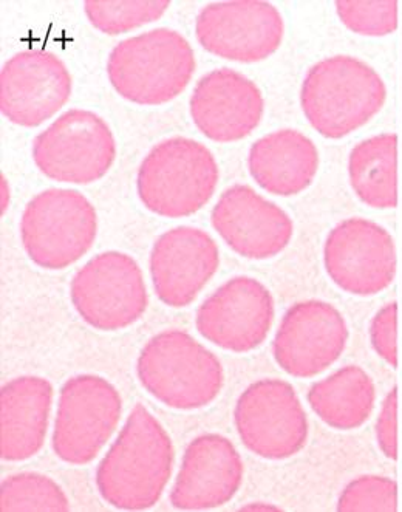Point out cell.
Wrapping results in <instances>:
<instances>
[{
	"mask_svg": "<svg viewBox=\"0 0 402 512\" xmlns=\"http://www.w3.org/2000/svg\"><path fill=\"white\" fill-rule=\"evenodd\" d=\"M172 468L171 437L146 407L137 404L96 469V486L113 508L141 511L157 505Z\"/></svg>",
	"mask_w": 402,
	"mask_h": 512,
	"instance_id": "obj_1",
	"label": "cell"
},
{
	"mask_svg": "<svg viewBox=\"0 0 402 512\" xmlns=\"http://www.w3.org/2000/svg\"><path fill=\"white\" fill-rule=\"evenodd\" d=\"M384 79L355 56L322 59L308 70L300 106L310 126L328 140H341L362 129L387 103Z\"/></svg>",
	"mask_w": 402,
	"mask_h": 512,
	"instance_id": "obj_2",
	"label": "cell"
},
{
	"mask_svg": "<svg viewBox=\"0 0 402 512\" xmlns=\"http://www.w3.org/2000/svg\"><path fill=\"white\" fill-rule=\"evenodd\" d=\"M194 72L191 44L171 28H155L124 39L107 61V76L115 92L141 106H161L177 98Z\"/></svg>",
	"mask_w": 402,
	"mask_h": 512,
	"instance_id": "obj_3",
	"label": "cell"
},
{
	"mask_svg": "<svg viewBox=\"0 0 402 512\" xmlns=\"http://www.w3.org/2000/svg\"><path fill=\"white\" fill-rule=\"evenodd\" d=\"M141 386L164 406L195 410L220 395L225 372L219 358L181 330L150 339L137 361Z\"/></svg>",
	"mask_w": 402,
	"mask_h": 512,
	"instance_id": "obj_4",
	"label": "cell"
},
{
	"mask_svg": "<svg viewBox=\"0 0 402 512\" xmlns=\"http://www.w3.org/2000/svg\"><path fill=\"white\" fill-rule=\"evenodd\" d=\"M219 185V164L205 144L192 138L161 141L138 171L141 203L167 219L189 217L208 205Z\"/></svg>",
	"mask_w": 402,
	"mask_h": 512,
	"instance_id": "obj_5",
	"label": "cell"
},
{
	"mask_svg": "<svg viewBox=\"0 0 402 512\" xmlns=\"http://www.w3.org/2000/svg\"><path fill=\"white\" fill-rule=\"evenodd\" d=\"M98 217L81 192L52 188L31 198L22 212L25 253L44 270L61 271L86 256L95 243Z\"/></svg>",
	"mask_w": 402,
	"mask_h": 512,
	"instance_id": "obj_6",
	"label": "cell"
},
{
	"mask_svg": "<svg viewBox=\"0 0 402 512\" xmlns=\"http://www.w3.org/2000/svg\"><path fill=\"white\" fill-rule=\"evenodd\" d=\"M31 154L45 177L90 185L101 180L115 163L116 140L99 115L73 109L35 138Z\"/></svg>",
	"mask_w": 402,
	"mask_h": 512,
	"instance_id": "obj_7",
	"label": "cell"
},
{
	"mask_svg": "<svg viewBox=\"0 0 402 512\" xmlns=\"http://www.w3.org/2000/svg\"><path fill=\"white\" fill-rule=\"evenodd\" d=\"M72 304L82 321L101 332H118L146 313L144 276L138 263L124 253L98 254L73 276Z\"/></svg>",
	"mask_w": 402,
	"mask_h": 512,
	"instance_id": "obj_8",
	"label": "cell"
},
{
	"mask_svg": "<svg viewBox=\"0 0 402 512\" xmlns=\"http://www.w3.org/2000/svg\"><path fill=\"white\" fill-rule=\"evenodd\" d=\"M234 423L249 452L273 461L299 454L310 431L299 395L282 379H260L243 390Z\"/></svg>",
	"mask_w": 402,
	"mask_h": 512,
	"instance_id": "obj_9",
	"label": "cell"
},
{
	"mask_svg": "<svg viewBox=\"0 0 402 512\" xmlns=\"http://www.w3.org/2000/svg\"><path fill=\"white\" fill-rule=\"evenodd\" d=\"M120 392L96 375L70 378L59 393L53 451L69 465H89L120 423Z\"/></svg>",
	"mask_w": 402,
	"mask_h": 512,
	"instance_id": "obj_10",
	"label": "cell"
},
{
	"mask_svg": "<svg viewBox=\"0 0 402 512\" xmlns=\"http://www.w3.org/2000/svg\"><path fill=\"white\" fill-rule=\"evenodd\" d=\"M324 265L328 277L345 293L375 296L390 288L395 280V240L387 229L372 220H342L325 240Z\"/></svg>",
	"mask_w": 402,
	"mask_h": 512,
	"instance_id": "obj_11",
	"label": "cell"
},
{
	"mask_svg": "<svg viewBox=\"0 0 402 512\" xmlns=\"http://www.w3.org/2000/svg\"><path fill=\"white\" fill-rule=\"evenodd\" d=\"M195 36L212 55L226 61L254 64L279 50L285 36V22L270 2H215L198 14Z\"/></svg>",
	"mask_w": 402,
	"mask_h": 512,
	"instance_id": "obj_12",
	"label": "cell"
},
{
	"mask_svg": "<svg viewBox=\"0 0 402 512\" xmlns=\"http://www.w3.org/2000/svg\"><path fill=\"white\" fill-rule=\"evenodd\" d=\"M276 318L273 294L257 279L237 276L198 307V333L220 349L248 353L266 341Z\"/></svg>",
	"mask_w": 402,
	"mask_h": 512,
	"instance_id": "obj_13",
	"label": "cell"
},
{
	"mask_svg": "<svg viewBox=\"0 0 402 512\" xmlns=\"http://www.w3.org/2000/svg\"><path fill=\"white\" fill-rule=\"evenodd\" d=\"M348 327L341 311L324 301H302L288 308L277 328L273 355L294 378H314L344 353Z\"/></svg>",
	"mask_w": 402,
	"mask_h": 512,
	"instance_id": "obj_14",
	"label": "cell"
},
{
	"mask_svg": "<svg viewBox=\"0 0 402 512\" xmlns=\"http://www.w3.org/2000/svg\"><path fill=\"white\" fill-rule=\"evenodd\" d=\"M70 95L72 75L55 53H18L0 73V109L18 126H41L69 103Z\"/></svg>",
	"mask_w": 402,
	"mask_h": 512,
	"instance_id": "obj_15",
	"label": "cell"
},
{
	"mask_svg": "<svg viewBox=\"0 0 402 512\" xmlns=\"http://www.w3.org/2000/svg\"><path fill=\"white\" fill-rule=\"evenodd\" d=\"M211 223L234 253L249 260L279 256L294 234L287 212L246 185L231 186L220 195Z\"/></svg>",
	"mask_w": 402,
	"mask_h": 512,
	"instance_id": "obj_16",
	"label": "cell"
},
{
	"mask_svg": "<svg viewBox=\"0 0 402 512\" xmlns=\"http://www.w3.org/2000/svg\"><path fill=\"white\" fill-rule=\"evenodd\" d=\"M149 265L158 299L167 307H188L219 270V246L203 229L178 226L158 237Z\"/></svg>",
	"mask_w": 402,
	"mask_h": 512,
	"instance_id": "obj_17",
	"label": "cell"
},
{
	"mask_svg": "<svg viewBox=\"0 0 402 512\" xmlns=\"http://www.w3.org/2000/svg\"><path fill=\"white\" fill-rule=\"evenodd\" d=\"M191 117L201 134L215 143H236L262 123L265 98L254 81L232 69L203 76L191 96Z\"/></svg>",
	"mask_w": 402,
	"mask_h": 512,
	"instance_id": "obj_18",
	"label": "cell"
},
{
	"mask_svg": "<svg viewBox=\"0 0 402 512\" xmlns=\"http://www.w3.org/2000/svg\"><path fill=\"white\" fill-rule=\"evenodd\" d=\"M243 482V461L236 446L217 434L194 438L184 451L171 492L174 508H220L236 497Z\"/></svg>",
	"mask_w": 402,
	"mask_h": 512,
	"instance_id": "obj_19",
	"label": "cell"
},
{
	"mask_svg": "<svg viewBox=\"0 0 402 512\" xmlns=\"http://www.w3.org/2000/svg\"><path fill=\"white\" fill-rule=\"evenodd\" d=\"M53 406V386L39 376H21L0 393V452L25 461L41 452Z\"/></svg>",
	"mask_w": 402,
	"mask_h": 512,
	"instance_id": "obj_20",
	"label": "cell"
},
{
	"mask_svg": "<svg viewBox=\"0 0 402 512\" xmlns=\"http://www.w3.org/2000/svg\"><path fill=\"white\" fill-rule=\"evenodd\" d=\"M249 174L257 186L277 197H294L310 188L319 169V151L299 130L280 129L249 149Z\"/></svg>",
	"mask_w": 402,
	"mask_h": 512,
	"instance_id": "obj_21",
	"label": "cell"
},
{
	"mask_svg": "<svg viewBox=\"0 0 402 512\" xmlns=\"http://www.w3.org/2000/svg\"><path fill=\"white\" fill-rule=\"evenodd\" d=\"M308 404L319 420L336 431H355L372 417L376 386L362 367L345 366L308 390Z\"/></svg>",
	"mask_w": 402,
	"mask_h": 512,
	"instance_id": "obj_22",
	"label": "cell"
},
{
	"mask_svg": "<svg viewBox=\"0 0 402 512\" xmlns=\"http://www.w3.org/2000/svg\"><path fill=\"white\" fill-rule=\"evenodd\" d=\"M348 178L356 197L368 208L389 211L398 206V135L362 140L348 158Z\"/></svg>",
	"mask_w": 402,
	"mask_h": 512,
	"instance_id": "obj_23",
	"label": "cell"
},
{
	"mask_svg": "<svg viewBox=\"0 0 402 512\" xmlns=\"http://www.w3.org/2000/svg\"><path fill=\"white\" fill-rule=\"evenodd\" d=\"M0 508L11 511L67 512L70 502L58 483L38 472H19L2 483Z\"/></svg>",
	"mask_w": 402,
	"mask_h": 512,
	"instance_id": "obj_24",
	"label": "cell"
},
{
	"mask_svg": "<svg viewBox=\"0 0 402 512\" xmlns=\"http://www.w3.org/2000/svg\"><path fill=\"white\" fill-rule=\"evenodd\" d=\"M167 0H87V18L106 35L129 33L158 19L169 8Z\"/></svg>",
	"mask_w": 402,
	"mask_h": 512,
	"instance_id": "obj_25",
	"label": "cell"
},
{
	"mask_svg": "<svg viewBox=\"0 0 402 512\" xmlns=\"http://www.w3.org/2000/svg\"><path fill=\"white\" fill-rule=\"evenodd\" d=\"M342 24L359 36L384 38L398 30L399 4L395 0H338Z\"/></svg>",
	"mask_w": 402,
	"mask_h": 512,
	"instance_id": "obj_26",
	"label": "cell"
},
{
	"mask_svg": "<svg viewBox=\"0 0 402 512\" xmlns=\"http://www.w3.org/2000/svg\"><path fill=\"white\" fill-rule=\"evenodd\" d=\"M398 509V485L390 477L362 475L345 486L338 500L341 512H395Z\"/></svg>",
	"mask_w": 402,
	"mask_h": 512,
	"instance_id": "obj_27",
	"label": "cell"
},
{
	"mask_svg": "<svg viewBox=\"0 0 402 512\" xmlns=\"http://www.w3.org/2000/svg\"><path fill=\"white\" fill-rule=\"evenodd\" d=\"M370 342L376 355L390 367H398V304H385L370 322Z\"/></svg>",
	"mask_w": 402,
	"mask_h": 512,
	"instance_id": "obj_28",
	"label": "cell"
},
{
	"mask_svg": "<svg viewBox=\"0 0 402 512\" xmlns=\"http://www.w3.org/2000/svg\"><path fill=\"white\" fill-rule=\"evenodd\" d=\"M376 441L382 454L398 460V387H393L382 401L376 421Z\"/></svg>",
	"mask_w": 402,
	"mask_h": 512,
	"instance_id": "obj_29",
	"label": "cell"
},
{
	"mask_svg": "<svg viewBox=\"0 0 402 512\" xmlns=\"http://www.w3.org/2000/svg\"><path fill=\"white\" fill-rule=\"evenodd\" d=\"M240 511H280V508L271 505V503H248V505L240 508Z\"/></svg>",
	"mask_w": 402,
	"mask_h": 512,
	"instance_id": "obj_30",
	"label": "cell"
},
{
	"mask_svg": "<svg viewBox=\"0 0 402 512\" xmlns=\"http://www.w3.org/2000/svg\"><path fill=\"white\" fill-rule=\"evenodd\" d=\"M8 198H10V195H8L7 181H5V178H2V212L8 209Z\"/></svg>",
	"mask_w": 402,
	"mask_h": 512,
	"instance_id": "obj_31",
	"label": "cell"
}]
</instances>
